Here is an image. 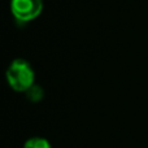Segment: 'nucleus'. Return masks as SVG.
<instances>
[{
	"mask_svg": "<svg viewBox=\"0 0 148 148\" xmlns=\"http://www.w3.org/2000/svg\"><path fill=\"white\" fill-rule=\"evenodd\" d=\"M5 75H7L8 84L18 92H26L35 81L33 68L27 61L22 59H17L10 62Z\"/></svg>",
	"mask_w": 148,
	"mask_h": 148,
	"instance_id": "1",
	"label": "nucleus"
},
{
	"mask_svg": "<svg viewBox=\"0 0 148 148\" xmlns=\"http://www.w3.org/2000/svg\"><path fill=\"white\" fill-rule=\"evenodd\" d=\"M43 10V0H10V12L18 22H29Z\"/></svg>",
	"mask_w": 148,
	"mask_h": 148,
	"instance_id": "2",
	"label": "nucleus"
},
{
	"mask_svg": "<svg viewBox=\"0 0 148 148\" xmlns=\"http://www.w3.org/2000/svg\"><path fill=\"white\" fill-rule=\"evenodd\" d=\"M23 148H52L49 142L44 138H30L26 140Z\"/></svg>",
	"mask_w": 148,
	"mask_h": 148,
	"instance_id": "3",
	"label": "nucleus"
},
{
	"mask_svg": "<svg viewBox=\"0 0 148 148\" xmlns=\"http://www.w3.org/2000/svg\"><path fill=\"white\" fill-rule=\"evenodd\" d=\"M26 95H27V99L31 100V101H39V100L43 97V88L34 83L33 86L26 91Z\"/></svg>",
	"mask_w": 148,
	"mask_h": 148,
	"instance_id": "4",
	"label": "nucleus"
}]
</instances>
